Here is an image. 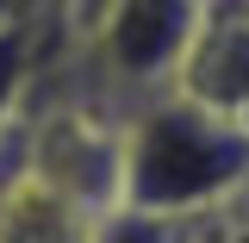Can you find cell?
<instances>
[{
    "instance_id": "6da1fadb",
    "label": "cell",
    "mask_w": 249,
    "mask_h": 243,
    "mask_svg": "<svg viewBox=\"0 0 249 243\" xmlns=\"http://www.w3.org/2000/svg\"><path fill=\"white\" fill-rule=\"evenodd\" d=\"M249 187V131L187 93H150L119 119V206L156 218L231 212Z\"/></svg>"
},
{
    "instance_id": "7a4b0ae2",
    "label": "cell",
    "mask_w": 249,
    "mask_h": 243,
    "mask_svg": "<svg viewBox=\"0 0 249 243\" xmlns=\"http://www.w3.org/2000/svg\"><path fill=\"white\" fill-rule=\"evenodd\" d=\"M206 13H212V0H106L75 31L88 44V69H93L88 100L100 106V93H124L131 106H143L150 93H168Z\"/></svg>"
},
{
    "instance_id": "3957f363",
    "label": "cell",
    "mask_w": 249,
    "mask_h": 243,
    "mask_svg": "<svg viewBox=\"0 0 249 243\" xmlns=\"http://www.w3.org/2000/svg\"><path fill=\"white\" fill-rule=\"evenodd\" d=\"M175 93L212 106L249 131V6L212 0V13H206V25H199L181 75H175Z\"/></svg>"
},
{
    "instance_id": "277c9868",
    "label": "cell",
    "mask_w": 249,
    "mask_h": 243,
    "mask_svg": "<svg viewBox=\"0 0 249 243\" xmlns=\"http://www.w3.org/2000/svg\"><path fill=\"white\" fill-rule=\"evenodd\" d=\"M37 44L44 25H6L0 31V137L25 125V93L37 75Z\"/></svg>"
},
{
    "instance_id": "5b68a950",
    "label": "cell",
    "mask_w": 249,
    "mask_h": 243,
    "mask_svg": "<svg viewBox=\"0 0 249 243\" xmlns=\"http://www.w3.org/2000/svg\"><path fill=\"white\" fill-rule=\"evenodd\" d=\"M199 231H206V218H156V212H124V206H112V212L93 224L88 243H199Z\"/></svg>"
},
{
    "instance_id": "8992f818",
    "label": "cell",
    "mask_w": 249,
    "mask_h": 243,
    "mask_svg": "<svg viewBox=\"0 0 249 243\" xmlns=\"http://www.w3.org/2000/svg\"><path fill=\"white\" fill-rule=\"evenodd\" d=\"M50 13L69 25V0H0V31L6 25H44Z\"/></svg>"
},
{
    "instance_id": "52a82bcc",
    "label": "cell",
    "mask_w": 249,
    "mask_h": 243,
    "mask_svg": "<svg viewBox=\"0 0 249 243\" xmlns=\"http://www.w3.org/2000/svg\"><path fill=\"white\" fill-rule=\"evenodd\" d=\"M199 243H249V212H243V206H231V212L206 218V231H199Z\"/></svg>"
}]
</instances>
